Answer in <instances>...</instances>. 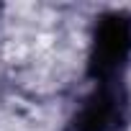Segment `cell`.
Listing matches in <instances>:
<instances>
[{"label": "cell", "mask_w": 131, "mask_h": 131, "mask_svg": "<svg viewBox=\"0 0 131 131\" xmlns=\"http://www.w3.org/2000/svg\"><path fill=\"white\" fill-rule=\"evenodd\" d=\"M131 62V13L123 8L105 10L95 18L90 31L85 72L93 82L123 80Z\"/></svg>", "instance_id": "1"}, {"label": "cell", "mask_w": 131, "mask_h": 131, "mask_svg": "<svg viewBox=\"0 0 131 131\" xmlns=\"http://www.w3.org/2000/svg\"><path fill=\"white\" fill-rule=\"evenodd\" d=\"M131 121V95L123 80L93 82L70 118V131H126Z\"/></svg>", "instance_id": "2"}]
</instances>
